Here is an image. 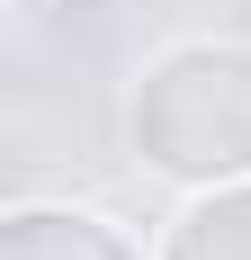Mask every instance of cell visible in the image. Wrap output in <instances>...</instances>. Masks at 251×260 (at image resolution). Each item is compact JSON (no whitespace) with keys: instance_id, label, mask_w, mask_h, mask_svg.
<instances>
[{"instance_id":"1","label":"cell","mask_w":251,"mask_h":260,"mask_svg":"<svg viewBox=\"0 0 251 260\" xmlns=\"http://www.w3.org/2000/svg\"><path fill=\"white\" fill-rule=\"evenodd\" d=\"M125 161L162 188H215L251 171V45L242 36H171L135 63L117 99Z\"/></svg>"},{"instance_id":"2","label":"cell","mask_w":251,"mask_h":260,"mask_svg":"<svg viewBox=\"0 0 251 260\" xmlns=\"http://www.w3.org/2000/svg\"><path fill=\"white\" fill-rule=\"evenodd\" d=\"M0 260H152L144 242L125 234L117 215L99 207H36V198H18L9 207V234H0Z\"/></svg>"},{"instance_id":"3","label":"cell","mask_w":251,"mask_h":260,"mask_svg":"<svg viewBox=\"0 0 251 260\" xmlns=\"http://www.w3.org/2000/svg\"><path fill=\"white\" fill-rule=\"evenodd\" d=\"M152 260H251V171L215 188H179V207L152 234Z\"/></svg>"}]
</instances>
